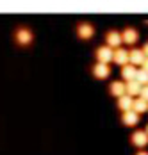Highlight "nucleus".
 Segmentation results:
<instances>
[{
	"label": "nucleus",
	"mask_w": 148,
	"mask_h": 155,
	"mask_svg": "<svg viewBox=\"0 0 148 155\" xmlns=\"http://www.w3.org/2000/svg\"><path fill=\"white\" fill-rule=\"evenodd\" d=\"M146 61V55H145V52L143 50H139V48H132V52H130V64L132 66H143V62Z\"/></svg>",
	"instance_id": "nucleus-11"
},
{
	"label": "nucleus",
	"mask_w": 148,
	"mask_h": 155,
	"mask_svg": "<svg viewBox=\"0 0 148 155\" xmlns=\"http://www.w3.org/2000/svg\"><path fill=\"white\" fill-rule=\"evenodd\" d=\"M136 82H139L141 86H148V73L143 68L137 70V73H136Z\"/></svg>",
	"instance_id": "nucleus-16"
},
{
	"label": "nucleus",
	"mask_w": 148,
	"mask_h": 155,
	"mask_svg": "<svg viewBox=\"0 0 148 155\" xmlns=\"http://www.w3.org/2000/svg\"><path fill=\"white\" fill-rule=\"evenodd\" d=\"M136 73H137V70L134 68L132 64H127V66L121 68V77H123V80H127V82L136 80Z\"/></svg>",
	"instance_id": "nucleus-13"
},
{
	"label": "nucleus",
	"mask_w": 148,
	"mask_h": 155,
	"mask_svg": "<svg viewBox=\"0 0 148 155\" xmlns=\"http://www.w3.org/2000/svg\"><path fill=\"white\" fill-rule=\"evenodd\" d=\"M130 61V52H127L125 48H116L114 50V62L119 66H127Z\"/></svg>",
	"instance_id": "nucleus-8"
},
{
	"label": "nucleus",
	"mask_w": 148,
	"mask_h": 155,
	"mask_svg": "<svg viewBox=\"0 0 148 155\" xmlns=\"http://www.w3.org/2000/svg\"><path fill=\"white\" fill-rule=\"evenodd\" d=\"M137 121H139V114L136 110H129V112L121 114V123L127 127H134V125H137Z\"/></svg>",
	"instance_id": "nucleus-10"
},
{
	"label": "nucleus",
	"mask_w": 148,
	"mask_h": 155,
	"mask_svg": "<svg viewBox=\"0 0 148 155\" xmlns=\"http://www.w3.org/2000/svg\"><path fill=\"white\" fill-rule=\"evenodd\" d=\"M139 98H141V100H145V102H148V86H143V89H141V94H139Z\"/></svg>",
	"instance_id": "nucleus-17"
},
{
	"label": "nucleus",
	"mask_w": 148,
	"mask_h": 155,
	"mask_svg": "<svg viewBox=\"0 0 148 155\" xmlns=\"http://www.w3.org/2000/svg\"><path fill=\"white\" fill-rule=\"evenodd\" d=\"M134 146H139V148H143V146H146L148 144V134L146 130H136L132 134V137H130Z\"/></svg>",
	"instance_id": "nucleus-6"
},
{
	"label": "nucleus",
	"mask_w": 148,
	"mask_h": 155,
	"mask_svg": "<svg viewBox=\"0 0 148 155\" xmlns=\"http://www.w3.org/2000/svg\"><path fill=\"white\" fill-rule=\"evenodd\" d=\"M95 57H96V62L109 64L111 61H114V50H113L111 47H107V45H102V47L96 48Z\"/></svg>",
	"instance_id": "nucleus-2"
},
{
	"label": "nucleus",
	"mask_w": 148,
	"mask_h": 155,
	"mask_svg": "<svg viewBox=\"0 0 148 155\" xmlns=\"http://www.w3.org/2000/svg\"><path fill=\"white\" fill-rule=\"evenodd\" d=\"M123 43V38H121V32L118 31H109L105 34V45L111 48H121L119 45Z\"/></svg>",
	"instance_id": "nucleus-3"
},
{
	"label": "nucleus",
	"mask_w": 148,
	"mask_h": 155,
	"mask_svg": "<svg viewBox=\"0 0 148 155\" xmlns=\"http://www.w3.org/2000/svg\"><path fill=\"white\" fill-rule=\"evenodd\" d=\"M141 50L145 52V55H146V57H148V41H146V43H145V45H143V48H141Z\"/></svg>",
	"instance_id": "nucleus-18"
},
{
	"label": "nucleus",
	"mask_w": 148,
	"mask_h": 155,
	"mask_svg": "<svg viewBox=\"0 0 148 155\" xmlns=\"http://www.w3.org/2000/svg\"><path fill=\"white\" fill-rule=\"evenodd\" d=\"M32 39H34V34H32V31L29 27L22 25V27H18L15 31V43L18 47H29L32 43Z\"/></svg>",
	"instance_id": "nucleus-1"
},
{
	"label": "nucleus",
	"mask_w": 148,
	"mask_h": 155,
	"mask_svg": "<svg viewBox=\"0 0 148 155\" xmlns=\"http://www.w3.org/2000/svg\"><path fill=\"white\" fill-rule=\"evenodd\" d=\"M91 73H93V77L95 78H107L111 75V68H109V64H102V62H96L93 68H91Z\"/></svg>",
	"instance_id": "nucleus-4"
},
{
	"label": "nucleus",
	"mask_w": 148,
	"mask_h": 155,
	"mask_svg": "<svg viewBox=\"0 0 148 155\" xmlns=\"http://www.w3.org/2000/svg\"><path fill=\"white\" fill-rule=\"evenodd\" d=\"M77 36L80 39H91L95 36V27L91 23H79L77 25Z\"/></svg>",
	"instance_id": "nucleus-5"
},
{
	"label": "nucleus",
	"mask_w": 148,
	"mask_h": 155,
	"mask_svg": "<svg viewBox=\"0 0 148 155\" xmlns=\"http://www.w3.org/2000/svg\"><path fill=\"white\" fill-rule=\"evenodd\" d=\"M118 109H119V110H123V112L134 110V100H132V96L125 94V96L118 98Z\"/></svg>",
	"instance_id": "nucleus-12"
},
{
	"label": "nucleus",
	"mask_w": 148,
	"mask_h": 155,
	"mask_svg": "<svg viewBox=\"0 0 148 155\" xmlns=\"http://www.w3.org/2000/svg\"><path fill=\"white\" fill-rule=\"evenodd\" d=\"M146 134H148V125H146Z\"/></svg>",
	"instance_id": "nucleus-21"
},
{
	"label": "nucleus",
	"mask_w": 148,
	"mask_h": 155,
	"mask_svg": "<svg viewBox=\"0 0 148 155\" xmlns=\"http://www.w3.org/2000/svg\"><path fill=\"white\" fill-rule=\"evenodd\" d=\"M141 89H143V86H141L139 82H136V80L127 82V94H129V96H137V94H141Z\"/></svg>",
	"instance_id": "nucleus-14"
},
{
	"label": "nucleus",
	"mask_w": 148,
	"mask_h": 155,
	"mask_svg": "<svg viewBox=\"0 0 148 155\" xmlns=\"http://www.w3.org/2000/svg\"><path fill=\"white\" fill-rule=\"evenodd\" d=\"M109 93L113 94V96H125L127 94V82H111V86H109Z\"/></svg>",
	"instance_id": "nucleus-7"
},
{
	"label": "nucleus",
	"mask_w": 148,
	"mask_h": 155,
	"mask_svg": "<svg viewBox=\"0 0 148 155\" xmlns=\"http://www.w3.org/2000/svg\"><path fill=\"white\" fill-rule=\"evenodd\" d=\"M134 110H136L137 114H141V112H146V110H148V102L141 100V98L134 100Z\"/></svg>",
	"instance_id": "nucleus-15"
},
{
	"label": "nucleus",
	"mask_w": 148,
	"mask_h": 155,
	"mask_svg": "<svg viewBox=\"0 0 148 155\" xmlns=\"http://www.w3.org/2000/svg\"><path fill=\"white\" fill-rule=\"evenodd\" d=\"M143 70H145V71L148 73V57H146V61L143 62Z\"/></svg>",
	"instance_id": "nucleus-19"
},
{
	"label": "nucleus",
	"mask_w": 148,
	"mask_h": 155,
	"mask_svg": "<svg viewBox=\"0 0 148 155\" xmlns=\"http://www.w3.org/2000/svg\"><path fill=\"white\" fill-rule=\"evenodd\" d=\"M136 155H148V152H137Z\"/></svg>",
	"instance_id": "nucleus-20"
},
{
	"label": "nucleus",
	"mask_w": 148,
	"mask_h": 155,
	"mask_svg": "<svg viewBox=\"0 0 148 155\" xmlns=\"http://www.w3.org/2000/svg\"><path fill=\"white\" fill-rule=\"evenodd\" d=\"M121 38H123V43H127V45H134V43H137V39H139V34L136 29L132 27H127L125 31L121 32Z\"/></svg>",
	"instance_id": "nucleus-9"
}]
</instances>
